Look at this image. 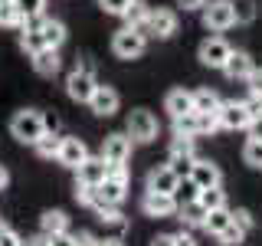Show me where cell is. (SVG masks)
I'll list each match as a JSON object with an SVG mask.
<instances>
[{
	"mask_svg": "<svg viewBox=\"0 0 262 246\" xmlns=\"http://www.w3.org/2000/svg\"><path fill=\"white\" fill-rule=\"evenodd\" d=\"M98 194L105 197L108 203H121L128 194V180H118V177H105L102 184H98Z\"/></svg>",
	"mask_w": 262,
	"mask_h": 246,
	"instance_id": "22",
	"label": "cell"
},
{
	"mask_svg": "<svg viewBox=\"0 0 262 246\" xmlns=\"http://www.w3.org/2000/svg\"><path fill=\"white\" fill-rule=\"evenodd\" d=\"M243 161L249 164V168L262 171V138H249V141H246V148H243Z\"/></svg>",
	"mask_w": 262,
	"mask_h": 246,
	"instance_id": "31",
	"label": "cell"
},
{
	"mask_svg": "<svg viewBox=\"0 0 262 246\" xmlns=\"http://www.w3.org/2000/svg\"><path fill=\"white\" fill-rule=\"evenodd\" d=\"M180 213V220H184V227H203V220H207V207H203L200 200H190V203H184V207H177Z\"/></svg>",
	"mask_w": 262,
	"mask_h": 246,
	"instance_id": "23",
	"label": "cell"
},
{
	"mask_svg": "<svg viewBox=\"0 0 262 246\" xmlns=\"http://www.w3.org/2000/svg\"><path fill=\"white\" fill-rule=\"evenodd\" d=\"M141 207H144L147 217H158V220H164V217H174V213H177V200H174V194L147 191V194H144V200H141Z\"/></svg>",
	"mask_w": 262,
	"mask_h": 246,
	"instance_id": "8",
	"label": "cell"
},
{
	"mask_svg": "<svg viewBox=\"0 0 262 246\" xmlns=\"http://www.w3.org/2000/svg\"><path fill=\"white\" fill-rule=\"evenodd\" d=\"M23 246H49V243H46V233H43V236H33V240H27Z\"/></svg>",
	"mask_w": 262,
	"mask_h": 246,
	"instance_id": "50",
	"label": "cell"
},
{
	"mask_svg": "<svg viewBox=\"0 0 262 246\" xmlns=\"http://www.w3.org/2000/svg\"><path fill=\"white\" fill-rule=\"evenodd\" d=\"M164 109L170 112V118H180V115L193 112V92H187V89H174V92H167Z\"/></svg>",
	"mask_w": 262,
	"mask_h": 246,
	"instance_id": "19",
	"label": "cell"
},
{
	"mask_svg": "<svg viewBox=\"0 0 262 246\" xmlns=\"http://www.w3.org/2000/svg\"><path fill=\"white\" fill-rule=\"evenodd\" d=\"M196 121H200V135L223 128V125H220V109H216V112H196Z\"/></svg>",
	"mask_w": 262,
	"mask_h": 246,
	"instance_id": "35",
	"label": "cell"
},
{
	"mask_svg": "<svg viewBox=\"0 0 262 246\" xmlns=\"http://www.w3.org/2000/svg\"><path fill=\"white\" fill-rule=\"evenodd\" d=\"M43 128L46 131H56V128H59V118H56V115H43Z\"/></svg>",
	"mask_w": 262,
	"mask_h": 246,
	"instance_id": "49",
	"label": "cell"
},
{
	"mask_svg": "<svg viewBox=\"0 0 262 246\" xmlns=\"http://www.w3.org/2000/svg\"><path fill=\"white\" fill-rule=\"evenodd\" d=\"M98 246H125L121 240H98Z\"/></svg>",
	"mask_w": 262,
	"mask_h": 246,
	"instance_id": "52",
	"label": "cell"
},
{
	"mask_svg": "<svg viewBox=\"0 0 262 246\" xmlns=\"http://www.w3.org/2000/svg\"><path fill=\"white\" fill-rule=\"evenodd\" d=\"M180 187V174L170 164H161V168H151L147 174V191H161V194H174Z\"/></svg>",
	"mask_w": 262,
	"mask_h": 246,
	"instance_id": "11",
	"label": "cell"
},
{
	"mask_svg": "<svg viewBox=\"0 0 262 246\" xmlns=\"http://www.w3.org/2000/svg\"><path fill=\"white\" fill-rule=\"evenodd\" d=\"M177 7H184V10H203L207 0H177Z\"/></svg>",
	"mask_w": 262,
	"mask_h": 246,
	"instance_id": "46",
	"label": "cell"
},
{
	"mask_svg": "<svg viewBox=\"0 0 262 246\" xmlns=\"http://www.w3.org/2000/svg\"><path fill=\"white\" fill-rule=\"evenodd\" d=\"M249 112H246V105L243 102H223L220 105V125L223 128H229V131H239V128H246L249 125Z\"/></svg>",
	"mask_w": 262,
	"mask_h": 246,
	"instance_id": "15",
	"label": "cell"
},
{
	"mask_svg": "<svg viewBox=\"0 0 262 246\" xmlns=\"http://www.w3.org/2000/svg\"><path fill=\"white\" fill-rule=\"evenodd\" d=\"M128 138L138 145H147L158 138V118H154L147 109H135L128 115Z\"/></svg>",
	"mask_w": 262,
	"mask_h": 246,
	"instance_id": "4",
	"label": "cell"
},
{
	"mask_svg": "<svg viewBox=\"0 0 262 246\" xmlns=\"http://www.w3.org/2000/svg\"><path fill=\"white\" fill-rule=\"evenodd\" d=\"M59 145H62V138L56 135V131H43V135H39V141L33 145V148H36L39 158H56V154H59Z\"/></svg>",
	"mask_w": 262,
	"mask_h": 246,
	"instance_id": "26",
	"label": "cell"
},
{
	"mask_svg": "<svg viewBox=\"0 0 262 246\" xmlns=\"http://www.w3.org/2000/svg\"><path fill=\"white\" fill-rule=\"evenodd\" d=\"M98 7H102L105 13H112V16H125V10L131 7V0H98Z\"/></svg>",
	"mask_w": 262,
	"mask_h": 246,
	"instance_id": "36",
	"label": "cell"
},
{
	"mask_svg": "<svg viewBox=\"0 0 262 246\" xmlns=\"http://www.w3.org/2000/svg\"><path fill=\"white\" fill-rule=\"evenodd\" d=\"M246 131H249V138H262V115H259V118H252L249 125H246Z\"/></svg>",
	"mask_w": 262,
	"mask_h": 246,
	"instance_id": "44",
	"label": "cell"
},
{
	"mask_svg": "<svg viewBox=\"0 0 262 246\" xmlns=\"http://www.w3.org/2000/svg\"><path fill=\"white\" fill-rule=\"evenodd\" d=\"M246 82H249V92H259L262 95V69H259V66H252V72L246 76Z\"/></svg>",
	"mask_w": 262,
	"mask_h": 246,
	"instance_id": "40",
	"label": "cell"
},
{
	"mask_svg": "<svg viewBox=\"0 0 262 246\" xmlns=\"http://www.w3.org/2000/svg\"><path fill=\"white\" fill-rule=\"evenodd\" d=\"M39 20H43V16H33V20H27V27H23V33H20V49L27 56H36L39 49L46 46L43 33H39Z\"/></svg>",
	"mask_w": 262,
	"mask_h": 246,
	"instance_id": "16",
	"label": "cell"
},
{
	"mask_svg": "<svg viewBox=\"0 0 262 246\" xmlns=\"http://www.w3.org/2000/svg\"><path fill=\"white\" fill-rule=\"evenodd\" d=\"M33 59V69L39 72V76H56L59 72V66H62V59H59V49H53V46H43L36 56H30Z\"/></svg>",
	"mask_w": 262,
	"mask_h": 246,
	"instance_id": "17",
	"label": "cell"
},
{
	"mask_svg": "<svg viewBox=\"0 0 262 246\" xmlns=\"http://www.w3.org/2000/svg\"><path fill=\"white\" fill-rule=\"evenodd\" d=\"M85 158H89V148H85L82 138H62L59 154H56V161H59L62 168H72V171H76Z\"/></svg>",
	"mask_w": 262,
	"mask_h": 246,
	"instance_id": "13",
	"label": "cell"
},
{
	"mask_svg": "<svg viewBox=\"0 0 262 246\" xmlns=\"http://www.w3.org/2000/svg\"><path fill=\"white\" fill-rule=\"evenodd\" d=\"M151 33V36H161V39H167V36H174L177 33V13L174 10H151L147 13V23H144V36Z\"/></svg>",
	"mask_w": 262,
	"mask_h": 246,
	"instance_id": "7",
	"label": "cell"
},
{
	"mask_svg": "<svg viewBox=\"0 0 262 246\" xmlns=\"http://www.w3.org/2000/svg\"><path fill=\"white\" fill-rule=\"evenodd\" d=\"M196 200H200L207 210H220V207H226V194L220 191V184H216V187H203V191H196Z\"/></svg>",
	"mask_w": 262,
	"mask_h": 246,
	"instance_id": "28",
	"label": "cell"
},
{
	"mask_svg": "<svg viewBox=\"0 0 262 246\" xmlns=\"http://www.w3.org/2000/svg\"><path fill=\"white\" fill-rule=\"evenodd\" d=\"M147 13H151V7H147L144 0H131V7L125 10V23H128V27H135V30H141V33H144Z\"/></svg>",
	"mask_w": 262,
	"mask_h": 246,
	"instance_id": "25",
	"label": "cell"
},
{
	"mask_svg": "<svg viewBox=\"0 0 262 246\" xmlns=\"http://www.w3.org/2000/svg\"><path fill=\"white\" fill-rule=\"evenodd\" d=\"M108 177V164H105V158L98 154V158H85L76 168V180H82V184H92V187H98L102 180Z\"/></svg>",
	"mask_w": 262,
	"mask_h": 246,
	"instance_id": "14",
	"label": "cell"
},
{
	"mask_svg": "<svg viewBox=\"0 0 262 246\" xmlns=\"http://www.w3.org/2000/svg\"><path fill=\"white\" fill-rule=\"evenodd\" d=\"M229 223H233V210L220 207V210H210V213H207V220H203V230L216 236V233H223Z\"/></svg>",
	"mask_w": 262,
	"mask_h": 246,
	"instance_id": "24",
	"label": "cell"
},
{
	"mask_svg": "<svg viewBox=\"0 0 262 246\" xmlns=\"http://www.w3.org/2000/svg\"><path fill=\"white\" fill-rule=\"evenodd\" d=\"M174 135H187V138H196L200 135V121H196V112H187L174 118Z\"/></svg>",
	"mask_w": 262,
	"mask_h": 246,
	"instance_id": "29",
	"label": "cell"
},
{
	"mask_svg": "<svg viewBox=\"0 0 262 246\" xmlns=\"http://www.w3.org/2000/svg\"><path fill=\"white\" fill-rule=\"evenodd\" d=\"M118 92H115L112 86H95L92 98H89V109H92L95 115H102V118H112L115 112H118Z\"/></svg>",
	"mask_w": 262,
	"mask_h": 246,
	"instance_id": "9",
	"label": "cell"
},
{
	"mask_svg": "<svg viewBox=\"0 0 262 246\" xmlns=\"http://www.w3.org/2000/svg\"><path fill=\"white\" fill-rule=\"evenodd\" d=\"M39 33H43L46 46H53V49H59L66 43V23L59 20H39Z\"/></svg>",
	"mask_w": 262,
	"mask_h": 246,
	"instance_id": "21",
	"label": "cell"
},
{
	"mask_svg": "<svg viewBox=\"0 0 262 246\" xmlns=\"http://www.w3.org/2000/svg\"><path fill=\"white\" fill-rule=\"evenodd\" d=\"M76 243H79V246H98V240H95L92 233H85V230H82V233H76Z\"/></svg>",
	"mask_w": 262,
	"mask_h": 246,
	"instance_id": "48",
	"label": "cell"
},
{
	"mask_svg": "<svg viewBox=\"0 0 262 246\" xmlns=\"http://www.w3.org/2000/svg\"><path fill=\"white\" fill-rule=\"evenodd\" d=\"M190 154H193V138L174 135V141H170V158H190Z\"/></svg>",
	"mask_w": 262,
	"mask_h": 246,
	"instance_id": "33",
	"label": "cell"
},
{
	"mask_svg": "<svg viewBox=\"0 0 262 246\" xmlns=\"http://www.w3.org/2000/svg\"><path fill=\"white\" fill-rule=\"evenodd\" d=\"M187 180H190V187H196V191L216 187L220 184V168L213 161H193L190 171H187Z\"/></svg>",
	"mask_w": 262,
	"mask_h": 246,
	"instance_id": "10",
	"label": "cell"
},
{
	"mask_svg": "<svg viewBox=\"0 0 262 246\" xmlns=\"http://www.w3.org/2000/svg\"><path fill=\"white\" fill-rule=\"evenodd\" d=\"M236 23V7L229 0H210L203 7V27L213 30V33H223Z\"/></svg>",
	"mask_w": 262,
	"mask_h": 246,
	"instance_id": "3",
	"label": "cell"
},
{
	"mask_svg": "<svg viewBox=\"0 0 262 246\" xmlns=\"http://www.w3.org/2000/svg\"><path fill=\"white\" fill-rule=\"evenodd\" d=\"M95 86H98V82H95V76H92L89 66L69 72V79H66V92H69V98H72V102H85V105H89V98H92Z\"/></svg>",
	"mask_w": 262,
	"mask_h": 246,
	"instance_id": "5",
	"label": "cell"
},
{
	"mask_svg": "<svg viewBox=\"0 0 262 246\" xmlns=\"http://www.w3.org/2000/svg\"><path fill=\"white\" fill-rule=\"evenodd\" d=\"M151 246H174V233H158L151 240Z\"/></svg>",
	"mask_w": 262,
	"mask_h": 246,
	"instance_id": "47",
	"label": "cell"
},
{
	"mask_svg": "<svg viewBox=\"0 0 262 246\" xmlns=\"http://www.w3.org/2000/svg\"><path fill=\"white\" fill-rule=\"evenodd\" d=\"M144 46H147L144 33L135 30V27H125V30H118L112 36V49H115L118 59H138V56L144 53Z\"/></svg>",
	"mask_w": 262,
	"mask_h": 246,
	"instance_id": "2",
	"label": "cell"
},
{
	"mask_svg": "<svg viewBox=\"0 0 262 246\" xmlns=\"http://www.w3.org/2000/svg\"><path fill=\"white\" fill-rule=\"evenodd\" d=\"M46 243H49V246H79V243H76V233H69V230H66V233L46 236Z\"/></svg>",
	"mask_w": 262,
	"mask_h": 246,
	"instance_id": "38",
	"label": "cell"
},
{
	"mask_svg": "<svg viewBox=\"0 0 262 246\" xmlns=\"http://www.w3.org/2000/svg\"><path fill=\"white\" fill-rule=\"evenodd\" d=\"M229 53H233V46H229L223 36H210V39L200 43V63L210 66V69H223Z\"/></svg>",
	"mask_w": 262,
	"mask_h": 246,
	"instance_id": "6",
	"label": "cell"
},
{
	"mask_svg": "<svg viewBox=\"0 0 262 246\" xmlns=\"http://www.w3.org/2000/svg\"><path fill=\"white\" fill-rule=\"evenodd\" d=\"M0 27H27V20L13 7V0H0Z\"/></svg>",
	"mask_w": 262,
	"mask_h": 246,
	"instance_id": "30",
	"label": "cell"
},
{
	"mask_svg": "<svg viewBox=\"0 0 262 246\" xmlns=\"http://www.w3.org/2000/svg\"><path fill=\"white\" fill-rule=\"evenodd\" d=\"M243 236H246V230H243L239 223H229L223 233H216V240L223 243V246H239V243H243Z\"/></svg>",
	"mask_w": 262,
	"mask_h": 246,
	"instance_id": "34",
	"label": "cell"
},
{
	"mask_svg": "<svg viewBox=\"0 0 262 246\" xmlns=\"http://www.w3.org/2000/svg\"><path fill=\"white\" fill-rule=\"evenodd\" d=\"M252 56L249 53H243V49H233V53H229V59H226V66H223V72L229 79H246L252 72Z\"/></svg>",
	"mask_w": 262,
	"mask_h": 246,
	"instance_id": "18",
	"label": "cell"
},
{
	"mask_svg": "<svg viewBox=\"0 0 262 246\" xmlns=\"http://www.w3.org/2000/svg\"><path fill=\"white\" fill-rule=\"evenodd\" d=\"M43 131H46L43 128V115L33 112V109H23V112H16L10 118V135L16 141H23V145H36Z\"/></svg>",
	"mask_w": 262,
	"mask_h": 246,
	"instance_id": "1",
	"label": "cell"
},
{
	"mask_svg": "<svg viewBox=\"0 0 262 246\" xmlns=\"http://www.w3.org/2000/svg\"><path fill=\"white\" fill-rule=\"evenodd\" d=\"M190 164H193V154H190V158H170V168H174L177 174H187Z\"/></svg>",
	"mask_w": 262,
	"mask_h": 246,
	"instance_id": "43",
	"label": "cell"
},
{
	"mask_svg": "<svg viewBox=\"0 0 262 246\" xmlns=\"http://www.w3.org/2000/svg\"><path fill=\"white\" fill-rule=\"evenodd\" d=\"M39 230H43L46 236H53V233H66V230H69V217H66L62 210H46L43 217H39Z\"/></svg>",
	"mask_w": 262,
	"mask_h": 246,
	"instance_id": "20",
	"label": "cell"
},
{
	"mask_svg": "<svg viewBox=\"0 0 262 246\" xmlns=\"http://www.w3.org/2000/svg\"><path fill=\"white\" fill-rule=\"evenodd\" d=\"M7 184H10V174H7V168H4V164H0V191H4Z\"/></svg>",
	"mask_w": 262,
	"mask_h": 246,
	"instance_id": "51",
	"label": "cell"
},
{
	"mask_svg": "<svg viewBox=\"0 0 262 246\" xmlns=\"http://www.w3.org/2000/svg\"><path fill=\"white\" fill-rule=\"evenodd\" d=\"M95 191H98V187L76 180V194H72V197H76V203H85V207H89V203H92V197H95Z\"/></svg>",
	"mask_w": 262,
	"mask_h": 246,
	"instance_id": "37",
	"label": "cell"
},
{
	"mask_svg": "<svg viewBox=\"0 0 262 246\" xmlns=\"http://www.w3.org/2000/svg\"><path fill=\"white\" fill-rule=\"evenodd\" d=\"M233 223H239L243 230H252V213L249 210H233Z\"/></svg>",
	"mask_w": 262,
	"mask_h": 246,
	"instance_id": "42",
	"label": "cell"
},
{
	"mask_svg": "<svg viewBox=\"0 0 262 246\" xmlns=\"http://www.w3.org/2000/svg\"><path fill=\"white\" fill-rule=\"evenodd\" d=\"M13 7L20 10L23 20H33V16H43V7L46 0H13Z\"/></svg>",
	"mask_w": 262,
	"mask_h": 246,
	"instance_id": "32",
	"label": "cell"
},
{
	"mask_svg": "<svg viewBox=\"0 0 262 246\" xmlns=\"http://www.w3.org/2000/svg\"><path fill=\"white\" fill-rule=\"evenodd\" d=\"M102 158H105V164H125L131 158V138L128 135H108L102 141Z\"/></svg>",
	"mask_w": 262,
	"mask_h": 246,
	"instance_id": "12",
	"label": "cell"
},
{
	"mask_svg": "<svg viewBox=\"0 0 262 246\" xmlns=\"http://www.w3.org/2000/svg\"><path fill=\"white\" fill-rule=\"evenodd\" d=\"M246 112H249V118H259L262 115V95L259 92H249V98H246Z\"/></svg>",
	"mask_w": 262,
	"mask_h": 246,
	"instance_id": "39",
	"label": "cell"
},
{
	"mask_svg": "<svg viewBox=\"0 0 262 246\" xmlns=\"http://www.w3.org/2000/svg\"><path fill=\"white\" fill-rule=\"evenodd\" d=\"M220 95L213 92V89H196L193 92V112H216L220 109Z\"/></svg>",
	"mask_w": 262,
	"mask_h": 246,
	"instance_id": "27",
	"label": "cell"
},
{
	"mask_svg": "<svg viewBox=\"0 0 262 246\" xmlns=\"http://www.w3.org/2000/svg\"><path fill=\"white\" fill-rule=\"evenodd\" d=\"M0 246H23V240L13 233L10 227H4V230H0Z\"/></svg>",
	"mask_w": 262,
	"mask_h": 246,
	"instance_id": "41",
	"label": "cell"
},
{
	"mask_svg": "<svg viewBox=\"0 0 262 246\" xmlns=\"http://www.w3.org/2000/svg\"><path fill=\"white\" fill-rule=\"evenodd\" d=\"M174 246H196V240L190 233H184V230H180V233H174Z\"/></svg>",
	"mask_w": 262,
	"mask_h": 246,
	"instance_id": "45",
	"label": "cell"
}]
</instances>
